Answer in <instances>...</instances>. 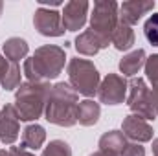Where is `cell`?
<instances>
[{"mask_svg":"<svg viewBox=\"0 0 158 156\" xmlns=\"http://www.w3.org/2000/svg\"><path fill=\"white\" fill-rule=\"evenodd\" d=\"M79 94L70 83H57L50 88L44 116L50 123L59 127H74L77 123Z\"/></svg>","mask_w":158,"mask_h":156,"instance_id":"obj_1","label":"cell"},{"mask_svg":"<svg viewBox=\"0 0 158 156\" xmlns=\"http://www.w3.org/2000/svg\"><path fill=\"white\" fill-rule=\"evenodd\" d=\"M66 53L64 48L46 44L35 50V53L24 61V76L28 81L40 83V81H50L55 79L64 68Z\"/></svg>","mask_w":158,"mask_h":156,"instance_id":"obj_2","label":"cell"},{"mask_svg":"<svg viewBox=\"0 0 158 156\" xmlns=\"http://www.w3.org/2000/svg\"><path fill=\"white\" fill-rule=\"evenodd\" d=\"M50 83L40 81V83H22L15 94V110L19 114V119L22 121H33L39 119L44 114L46 109V99L50 94Z\"/></svg>","mask_w":158,"mask_h":156,"instance_id":"obj_3","label":"cell"},{"mask_svg":"<svg viewBox=\"0 0 158 156\" xmlns=\"http://www.w3.org/2000/svg\"><path fill=\"white\" fill-rule=\"evenodd\" d=\"M68 79H70V86L86 97L98 96V88H99V72L94 66L92 61L88 59H79L74 57L68 63Z\"/></svg>","mask_w":158,"mask_h":156,"instance_id":"obj_4","label":"cell"},{"mask_svg":"<svg viewBox=\"0 0 158 156\" xmlns=\"http://www.w3.org/2000/svg\"><path fill=\"white\" fill-rule=\"evenodd\" d=\"M119 24V6L114 0H98L90 15V30L110 44Z\"/></svg>","mask_w":158,"mask_h":156,"instance_id":"obj_5","label":"cell"},{"mask_svg":"<svg viewBox=\"0 0 158 156\" xmlns=\"http://www.w3.org/2000/svg\"><path fill=\"white\" fill-rule=\"evenodd\" d=\"M127 105L132 110V114L147 119H155L158 117L153 110L151 105V96H149V88L145 84V81L142 77H134L129 83V96H127Z\"/></svg>","mask_w":158,"mask_h":156,"instance_id":"obj_6","label":"cell"},{"mask_svg":"<svg viewBox=\"0 0 158 156\" xmlns=\"http://www.w3.org/2000/svg\"><path fill=\"white\" fill-rule=\"evenodd\" d=\"M127 88H129V83L125 81L123 76L109 74L99 83L98 97L105 105H119L127 99Z\"/></svg>","mask_w":158,"mask_h":156,"instance_id":"obj_7","label":"cell"},{"mask_svg":"<svg viewBox=\"0 0 158 156\" xmlns=\"http://www.w3.org/2000/svg\"><path fill=\"white\" fill-rule=\"evenodd\" d=\"M33 26L44 37H61L64 35V26H63V17L55 9H46L39 7L33 15Z\"/></svg>","mask_w":158,"mask_h":156,"instance_id":"obj_8","label":"cell"},{"mask_svg":"<svg viewBox=\"0 0 158 156\" xmlns=\"http://www.w3.org/2000/svg\"><path fill=\"white\" fill-rule=\"evenodd\" d=\"M121 132H123L125 138L132 140L134 143H143V142L153 140V127L143 117L136 116V114H129L123 119Z\"/></svg>","mask_w":158,"mask_h":156,"instance_id":"obj_9","label":"cell"},{"mask_svg":"<svg viewBox=\"0 0 158 156\" xmlns=\"http://www.w3.org/2000/svg\"><path fill=\"white\" fill-rule=\"evenodd\" d=\"M88 2L86 0H72L64 6L61 17H63V26L66 31H77L85 26L86 15H88Z\"/></svg>","mask_w":158,"mask_h":156,"instance_id":"obj_10","label":"cell"},{"mask_svg":"<svg viewBox=\"0 0 158 156\" xmlns=\"http://www.w3.org/2000/svg\"><path fill=\"white\" fill-rule=\"evenodd\" d=\"M20 132L19 114L15 110V105H6L0 110V142L6 145H11L17 142Z\"/></svg>","mask_w":158,"mask_h":156,"instance_id":"obj_11","label":"cell"},{"mask_svg":"<svg viewBox=\"0 0 158 156\" xmlns=\"http://www.w3.org/2000/svg\"><path fill=\"white\" fill-rule=\"evenodd\" d=\"M153 9H155V2L153 0H129V2H123L119 6V20L129 24V26H132L143 15H147Z\"/></svg>","mask_w":158,"mask_h":156,"instance_id":"obj_12","label":"cell"},{"mask_svg":"<svg viewBox=\"0 0 158 156\" xmlns=\"http://www.w3.org/2000/svg\"><path fill=\"white\" fill-rule=\"evenodd\" d=\"M74 44H76V50H77L79 53L88 55V57H90V55H96L98 51H101L103 48L109 46L107 40H103L98 33H94L92 30H86V31L79 33Z\"/></svg>","mask_w":158,"mask_h":156,"instance_id":"obj_13","label":"cell"},{"mask_svg":"<svg viewBox=\"0 0 158 156\" xmlns=\"http://www.w3.org/2000/svg\"><path fill=\"white\" fill-rule=\"evenodd\" d=\"M145 61H147L145 51H143L142 48H138V50L127 53V55L119 61V72H121L123 76H127V77H132V76H136V74L145 66Z\"/></svg>","mask_w":158,"mask_h":156,"instance_id":"obj_14","label":"cell"},{"mask_svg":"<svg viewBox=\"0 0 158 156\" xmlns=\"http://www.w3.org/2000/svg\"><path fill=\"white\" fill-rule=\"evenodd\" d=\"M44 140H46V130H44V127H40L37 123L28 125V127L24 129V132H22L20 149H24V151H28V149L37 151L39 147H42Z\"/></svg>","mask_w":158,"mask_h":156,"instance_id":"obj_15","label":"cell"},{"mask_svg":"<svg viewBox=\"0 0 158 156\" xmlns=\"http://www.w3.org/2000/svg\"><path fill=\"white\" fill-rule=\"evenodd\" d=\"M101 114V107L99 103L92 101V99H85V101H79L77 105V123L85 125V127H92L98 123Z\"/></svg>","mask_w":158,"mask_h":156,"instance_id":"obj_16","label":"cell"},{"mask_svg":"<svg viewBox=\"0 0 158 156\" xmlns=\"http://www.w3.org/2000/svg\"><path fill=\"white\" fill-rule=\"evenodd\" d=\"M30 51L28 42L20 37H11L4 42V57L9 63H19L20 59H24Z\"/></svg>","mask_w":158,"mask_h":156,"instance_id":"obj_17","label":"cell"},{"mask_svg":"<svg viewBox=\"0 0 158 156\" xmlns=\"http://www.w3.org/2000/svg\"><path fill=\"white\" fill-rule=\"evenodd\" d=\"M125 145H127V140H125L121 130H109L99 138V149L101 151H109V153H114L118 156L125 149Z\"/></svg>","mask_w":158,"mask_h":156,"instance_id":"obj_18","label":"cell"},{"mask_svg":"<svg viewBox=\"0 0 158 156\" xmlns=\"http://www.w3.org/2000/svg\"><path fill=\"white\" fill-rule=\"evenodd\" d=\"M110 42L114 44V48L119 50V51L131 50L132 44H134V31H132V28L129 24H125V22L119 20V24H118V28H116V31H114V35H112Z\"/></svg>","mask_w":158,"mask_h":156,"instance_id":"obj_19","label":"cell"},{"mask_svg":"<svg viewBox=\"0 0 158 156\" xmlns=\"http://www.w3.org/2000/svg\"><path fill=\"white\" fill-rule=\"evenodd\" d=\"M20 77H22V74H20L19 63H9V68H7L6 76L2 77L0 86H2L4 90H15V88H19V86L22 84V83H20Z\"/></svg>","mask_w":158,"mask_h":156,"instance_id":"obj_20","label":"cell"},{"mask_svg":"<svg viewBox=\"0 0 158 156\" xmlns=\"http://www.w3.org/2000/svg\"><path fill=\"white\" fill-rule=\"evenodd\" d=\"M42 156H72V149L64 140H53L42 151Z\"/></svg>","mask_w":158,"mask_h":156,"instance_id":"obj_21","label":"cell"},{"mask_svg":"<svg viewBox=\"0 0 158 156\" xmlns=\"http://www.w3.org/2000/svg\"><path fill=\"white\" fill-rule=\"evenodd\" d=\"M143 33H145V39L149 40L153 46H158V13L151 15L143 26Z\"/></svg>","mask_w":158,"mask_h":156,"instance_id":"obj_22","label":"cell"},{"mask_svg":"<svg viewBox=\"0 0 158 156\" xmlns=\"http://www.w3.org/2000/svg\"><path fill=\"white\" fill-rule=\"evenodd\" d=\"M145 74H147V79L153 84H158V53L147 57V61H145Z\"/></svg>","mask_w":158,"mask_h":156,"instance_id":"obj_23","label":"cell"},{"mask_svg":"<svg viewBox=\"0 0 158 156\" xmlns=\"http://www.w3.org/2000/svg\"><path fill=\"white\" fill-rule=\"evenodd\" d=\"M119 156H145V149L140 143H127Z\"/></svg>","mask_w":158,"mask_h":156,"instance_id":"obj_24","label":"cell"},{"mask_svg":"<svg viewBox=\"0 0 158 156\" xmlns=\"http://www.w3.org/2000/svg\"><path fill=\"white\" fill-rule=\"evenodd\" d=\"M149 96H151V105H153V110L158 116V84H153V90H149Z\"/></svg>","mask_w":158,"mask_h":156,"instance_id":"obj_25","label":"cell"},{"mask_svg":"<svg viewBox=\"0 0 158 156\" xmlns=\"http://www.w3.org/2000/svg\"><path fill=\"white\" fill-rule=\"evenodd\" d=\"M7 68H9V61L0 53V83H2V77L6 76V72H7Z\"/></svg>","mask_w":158,"mask_h":156,"instance_id":"obj_26","label":"cell"},{"mask_svg":"<svg viewBox=\"0 0 158 156\" xmlns=\"http://www.w3.org/2000/svg\"><path fill=\"white\" fill-rule=\"evenodd\" d=\"M11 153L15 156H35L31 153H28V151H24V149H19V147H11Z\"/></svg>","mask_w":158,"mask_h":156,"instance_id":"obj_27","label":"cell"},{"mask_svg":"<svg viewBox=\"0 0 158 156\" xmlns=\"http://www.w3.org/2000/svg\"><path fill=\"white\" fill-rule=\"evenodd\" d=\"M90 156H118V154H114V153H109V151H96V153H92Z\"/></svg>","mask_w":158,"mask_h":156,"instance_id":"obj_28","label":"cell"},{"mask_svg":"<svg viewBox=\"0 0 158 156\" xmlns=\"http://www.w3.org/2000/svg\"><path fill=\"white\" fill-rule=\"evenodd\" d=\"M153 153L158 156V138L156 140H153Z\"/></svg>","mask_w":158,"mask_h":156,"instance_id":"obj_29","label":"cell"},{"mask_svg":"<svg viewBox=\"0 0 158 156\" xmlns=\"http://www.w3.org/2000/svg\"><path fill=\"white\" fill-rule=\"evenodd\" d=\"M0 156H15V154H13L11 149H9V151H0Z\"/></svg>","mask_w":158,"mask_h":156,"instance_id":"obj_30","label":"cell"},{"mask_svg":"<svg viewBox=\"0 0 158 156\" xmlns=\"http://www.w3.org/2000/svg\"><path fill=\"white\" fill-rule=\"evenodd\" d=\"M2 9H4V2H0V15H2Z\"/></svg>","mask_w":158,"mask_h":156,"instance_id":"obj_31","label":"cell"},{"mask_svg":"<svg viewBox=\"0 0 158 156\" xmlns=\"http://www.w3.org/2000/svg\"><path fill=\"white\" fill-rule=\"evenodd\" d=\"M155 156H156V154H155Z\"/></svg>","mask_w":158,"mask_h":156,"instance_id":"obj_32","label":"cell"}]
</instances>
